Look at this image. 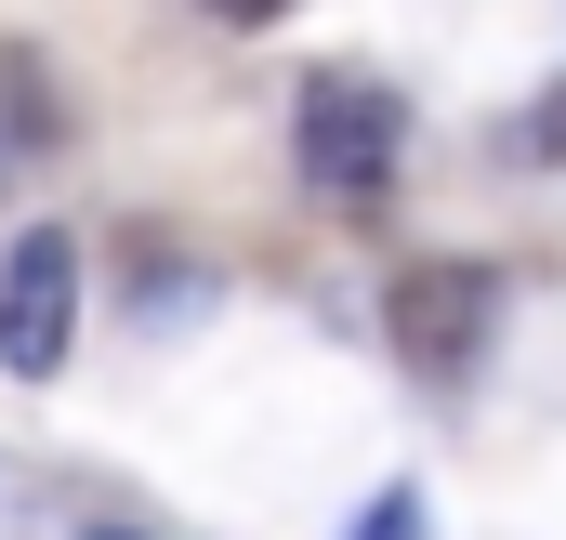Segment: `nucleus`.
Returning <instances> with one entry per match:
<instances>
[{
  "instance_id": "nucleus-3",
  "label": "nucleus",
  "mask_w": 566,
  "mask_h": 540,
  "mask_svg": "<svg viewBox=\"0 0 566 540\" xmlns=\"http://www.w3.org/2000/svg\"><path fill=\"white\" fill-rule=\"evenodd\" d=\"M396 145H409V106L382 80H316L303 93V185L316 198H382L396 185Z\"/></svg>"
},
{
  "instance_id": "nucleus-2",
  "label": "nucleus",
  "mask_w": 566,
  "mask_h": 540,
  "mask_svg": "<svg viewBox=\"0 0 566 540\" xmlns=\"http://www.w3.org/2000/svg\"><path fill=\"white\" fill-rule=\"evenodd\" d=\"M66 330H80V238L66 225H27L0 251V370L13 383H53L66 370Z\"/></svg>"
},
{
  "instance_id": "nucleus-6",
  "label": "nucleus",
  "mask_w": 566,
  "mask_h": 540,
  "mask_svg": "<svg viewBox=\"0 0 566 540\" xmlns=\"http://www.w3.org/2000/svg\"><path fill=\"white\" fill-rule=\"evenodd\" d=\"M211 13H224V27H277L290 0H211Z\"/></svg>"
},
{
  "instance_id": "nucleus-5",
  "label": "nucleus",
  "mask_w": 566,
  "mask_h": 540,
  "mask_svg": "<svg viewBox=\"0 0 566 540\" xmlns=\"http://www.w3.org/2000/svg\"><path fill=\"white\" fill-rule=\"evenodd\" d=\"M356 540H422V488H382V501H369V528Z\"/></svg>"
},
{
  "instance_id": "nucleus-4",
  "label": "nucleus",
  "mask_w": 566,
  "mask_h": 540,
  "mask_svg": "<svg viewBox=\"0 0 566 540\" xmlns=\"http://www.w3.org/2000/svg\"><path fill=\"white\" fill-rule=\"evenodd\" d=\"M514 158H566V93H541V106L514 120Z\"/></svg>"
},
{
  "instance_id": "nucleus-1",
  "label": "nucleus",
  "mask_w": 566,
  "mask_h": 540,
  "mask_svg": "<svg viewBox=\"0 0 566 540\" xmlns=\"http://www.w3.org/2000/svg\"><path fill=\"white\" fill-rule=\"evenodd\" d=\"M396 356L422 370V383H461L474 356H488V330H501V277L488 264H461V251H434V264H409L396 277Z\"/></svg>"
}]
</instances>
